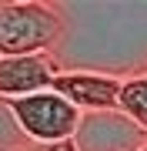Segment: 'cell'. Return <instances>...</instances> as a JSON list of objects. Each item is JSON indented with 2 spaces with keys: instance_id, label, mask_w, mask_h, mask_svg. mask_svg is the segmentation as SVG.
I'll return each mask as SVG.
<instances>
[{
  "instance_id": "obj_6",
  "label": "cell",
  "mask_w": 147,
  "mask_h": 151,
  "mask_svg": "<svg viewBox=\"0 0 147 151\" xmlns=\"http://www.w3.org/2000/svg\"><path fill=\"white\" fill-rule=\"evenodd\" d=\"M117 108L147 131V74L124 77V81H120V101H117Z\"/></svg>"
},
{
  "instance_id": "obj_7",
  "label": "cell",
  "mask_w": 147,
  "mask_h": 151,
  "mask_svg": "<svg viewBox=\"0 0 147 151\" xmlns=\"http://www.w3.org/2000/svg\"><path fill=\"white\" fill-rule=\"evenodd\" d=\"M10 151H74V141H64V145H30V148H10Z\"/></svg>"
},
{
  "instance_id": "obj_5",
  "label": "cell",
  "mask_w": 147,
  "mask_h": 151,
  "mask_svg": "<svg viewBox=\"0 0 147 151\" xmlns=\"http://www.w3.org/2000/svg\"><path fill=\"white\" fill-rule=\"evenodd\" d=\"M57 74H60V67L50 54L0 57V101H17V97L50 91Z\"/></svg>"
},
{
  "instance_id": "obj_4",
  "label": "cell",
  "mask_w": 147,
  "mask_h": 151,
  "mask_svg": "<svg viewBox=\"0 0 147 151\" xmlns=\"http://www.w3.org/2000/svg\"><path fill=\"white\" fill-rule=\"evenodd\" d=\"M50 91L70 101L80 114L94 111H117L120 101V77L97 74V70H60L50 84Z\"/></svg>"
},
{
  "instance_id": "obj_3",
  "label": "cell",
  "mask_w": 147,
  "mask_h": 151,
  "mask_svg": "<svg viewBox=\"0 0 147 151\" xmlns=\"http://www.w3.org/2000/svg\"><path fill=\"white\" fill-rule=\"evenodd\" d=\"M147 148V131L124 111H94L80 114L74 131V151H141Z\"/></svg>"
},
{
  "instance_id": "obj_2",
  "label": "cell",
  "mask_w": 147,
  "mask_h": 151,
  "mask_svg": "<svg viewBox=\"0 0 147 151\" xmlns=\"http://www.w3.org/2000/svg\"><path fill=\"white\" fill-rule=\"evenodd\" d=\"M13 118V128L30 145H64L74 141V131L80 124V111L70 101H64L54 91H40L17 101H0Z\"/></svg>"
},
{
  "instance_id": "obj_1",
  "label": "cell",
  "mask_w": 147,
  "mask_h": 151,
  "mask_svg": "<svg viewBox=\"0 0 147 151\" xmlns=\"http://www.w3.org/2000/svg\"><path fill=\"white\" fill-rule=\"evenodd\" d=\"M60 34H64V20L54 4H40V0L0 4V57L50 54Z\"/></svg>"
}]
</instances>
